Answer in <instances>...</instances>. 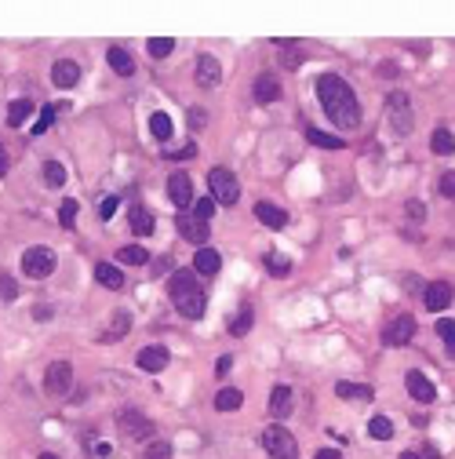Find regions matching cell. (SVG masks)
Listing matches in <instances>:
<instances>
[{
	"label": "cell",
	"mask_w": 455,
	"mask_h": 459,
	"mask_svg": "<svg viewBox=\"0 0 455 459\" xmlns=\"http://www.w3.org/2000/svg\"><path fill=\"white\" fill-rule=\"evenodd\" d=\"M146 48H150L153 59H168V55L175 51V41H172V36H150V44H146Z\"/></svg>",
	"instance_id": "cell-36"
},
{
	"label": "cell",
	"mask_w": 455,
	"mask_h": 459,
	"mask_svg": "<svg viewBox=\"0 0 455 459\" xmlns=\"http://www.w3.org/2000/svg\"><path fill=\"white\" fill-rule=\"evenodd\" d=\"M430 150H433L437 157H448V153H455V135L448 132V128H437V132L430 135Z\"/></svg>",
	"instance_id": "cell-27"
},
{
	"label": "cell",
	"mask_w": 455,
	"mask_h": 459,
	"mask_svg": "<svg viewBox=\"0 0 455 459\" xmlns=\"http://www.w3.org/2000/svg\"><path fill=\"white\" fill-rule=\"evenodd\" d=\"M368 434L375 437V441H390V437H393V423H390L386 416H375L372 423H368Z\"/></svg>",
	"instance_id": "cell-35"
},
{
	"label": "cell",
	"mask_w": 455,
	"mask_h": 459,
	"mask_svg": "<svg viewBox=\"0 0 455 459\" xmlns=\"http://www.w3.org/2000/svg\"><path fill=\"white\" fill-rule=\"evenodd\" d=\"M59 223H62V226H73V223H77V200H62Z\"/></svg>",
	"instance_id": "cell-39"
},
{
	"label": "cell",
	"mask_w": 455,
	"mask_h": 459,
	"mask_svg": "<svg viewBox=\"0 0 455 459\" xmlns=\"http://www.w3.org/2000/svg\"><path fill=\"white\" fill-rule=\"evenodd\" d=\"M437 336L444 339L448 357H455V321H451V317H441V321H437Z\"/></svg>",
	"instance_id": "cell-34"
},
{
	"label": "cell",
	"mask_w": 455,
	"mask_h": 459,
	"mask_svg": "<svg viewBox=\"0 0 455 459\" xmlns=\"http://www.w3.org/2000/svg\"><path fill=\"white\" fill-rule=\"evenodd\" d=\"M400 459H426V455H419V452H405V455H400Z\"/></svg>",
	"instance_id": "cell-55"
},
{
	"label": "cell",
	"mask_w": 455,
	"mask_h": 459,
	"mask_svg": "<svg viewBox=\"0 0 455 459\" xmlns=\"http://www.w3.org/2000/svg\"><path fill=\"white\" fill-rule=\"evenodd\" d=\"M306 139L314 142V146H321V150H342V139L321 132V128H306Z\"/></svg>",
	"instance_id": "cell-33"
},
{
	"label": "cell",
	"mask_w": 455,
	"mask_h": 459,
	"mask_svg": "<svg viewBox=\"0 0 455 459\" xmlns=\"http://www.w3.org/2000/svg\"><path fill=\"white\" fill-rule=\"evenodd\" d=\"M437 190H441L448 200H455V172H444L441 182H437Z\"/></svg>",
	"instance_id": "cell-43"
},
{
	"label": "cell",
	"mask_w": 455,
	"mask_h": 459,
	"mask_svg": "<svg viewBox=\"0 0 455 459\" xmlns=\"http://www.w3.org/2000/svg\"><path fill=\"white\" fill-rule=\"evenodd\" d=\"M175 223H178V233L186 237V241H193V245H204V241H208V223H204V219H197V215H178Z\"/></svg>",
	"instance_id": "cell-17"
},
{
	"label": "cell",
	"mask_w": 455,
	"mask_h": 459,
	"mask_svg": "<svg viewBox=\"0 0 455 459\" xmlns=\"http://www.w3.org/2000/svg\"><path fill=\"white\" fill-rule=\"evenodd\" d=\"M423 303H426V310H448V303H451V285H448V281H430V285L423 288Z\"/></svg>",
	"instance_id": "cell-16"
},
{
	"label": "cell",
	"mask_w": 455,
	"mask_h": 459,
	"mask_svg": "<svg viewBox=\"0 0 455 459\" xmlns=\"http://www.w3.org/2000/svg\"><path fill=\"white\" fill-rule=\"evenodd\" d=\"M193 153H197V146H193V142H190V146H182V150H168V157H172V160H182V157H193Z\"/></svg>",
	"instance_id": "cell-48"
},
{
	"label": "cell",
	"mask_w": 455,
	"mask_h": 459,
	"mask_svg": "<svg viewBox=\"0 0 455 459\" xmlns=\"http://www.w3.org/2000/svg\"><path fill=\"white\" fill-rule=\"evenodd\" d=\"M150 132H153V139H160V142H172L175 124H172L168 114H153V117H150Z\"/></svg>",
	"instance_id": "cell-31"
},
{
	"label": "cell",
	"mask_w": 455,
	"mask_h": 459,
	"mask_svg": "<svg viewBox=\"0 0 455 459\" xmlns=\"http://www.w3.org/2000/svg\"><path fill=\"white\" fill-rule=\"evenodd\" d=\"M117 263H124V266H146V263H150V252L139 248V245H124L117 252Z\"/></svg>",
	"instance_id": "cell-29"
},
{
	"label": "cell",
	"mask_w": 455,
	"mask_h": 459,
	"mask_svg": "<svg viewBox=\"0 0 455 459\" xmlns=\"http://www.w3.org/2000/svg\"><path fill=\"white\" fill-rule=\"evenodd\" d=\"M208 186H211V200L215 205H237V197H241V182L230 168H211L208 172Z\"/></svg>",
	"instance_id": "cell-2"
},
{
	"label": "cell",
	"mask_w": 455,
	"mask_h": 459,
	"mask_svg": "<svg viewBox=\"0 0 455 459\" xmlns=\"http://www.w3.org/2000/svg\"><path fill=\"white\" fill-rule=\"evenodd\" d=\"M95 281H99L102 288H109V292H117V288H124V273H120L113 263H99V266H95Z\"/></svg>",
	"instance_id": "cell-23"
},
{
	"label": "cell",
	"mask_w": 455,
	"mask_h": 459,
	"mask_svg": "<svg viewBox=\"0 0 455 459\" xmlns=\"http://www.w3.org/2000/svg\"><path fill=\"white\" fill-rule=\"evenodd\" d=\"M230 369H233V357H230V354H223V357L215 361V376H218V379L230 376Z\"/></svg>",
	"instance_id": "cell-45"
},
{
	"label": "cell",
	"mask_w": 455,
	"mask_h": 459,
	"mask_svg": "<svg viewBox=\"0 0 455 459\" xmlns=\"http://www.w3.org/2000/svg\"><path fill=\"white\" fill-rule=\"evenodd\" d=\"M172 270V259L168 255H160V259H153V273H168Z\"/></svg>",
	"instance_id": "cell-49"
},
{
	"label": "cell",
	"mask_w": 455,
	"mask_h": 459,
	"mask_svg": "<svg viewBox=\"0 0 455 459\" xmlns=\"http://www.w3.org/2000/svg\"><path fill=\"white\" fill-rule=\"evenodd\" d=\"M117 427H120V434L127 437V441H146V437H153V419L135 412V409H124L117 416Z\"/></svg>",
	"instance_id": "cell-3"
},
{
	"label": "cell",
	"mask_w": 455,
	"mask_h": 459,
	"mask_svg": "<svg viewBox=\"0 0 455 459\" xmlns=\"http://www.w3.org/2000/svg\"><path fill=\"white\" fill-rule=\"evenodd\" d=\"M255 219H259L262 226H270V230H284L288 226V212L277 208V205H270V200H259V205H255Z\"/></svg>",
	"instance_id": "cell-18"
},
{
	"label": "cell",
	"mask_w": 455,
	"mask_h": 459,
	"mask_svg": "<svg viewBox=\"0 0 455 459\" xmlns=\"http://www.w3.org/2000/svg\"><path fill=\"white\" fill-rule=\"evenodd\" d=\"M241 405H244V394L233 390V387H223V390L215 394V409H218V412H237Z\"/></svg>",
	"instance_id": "cell-26"
},
{
	"label": "cell",
	"mask_w": 455,
	"mask_h": 459,
	"mask_svg": "<svg viewBox=\"0 0 455 459\" xmlns=\"http://www.w3.org/2000/svg\"><path fill=\"white\" fill-rule=\"evenodd\" d=\"M51 124H55V106H44V109H41V121L33 124V135H44Z\"/></svg>",
	"instance_id": "cell-38"
},
{
	"label": "cell",
	"mask_w": 455,
	"mask_h": 459,
	"mask_svg": "<svg viewBox=\"0 0 455 459\" xmlns=\"http://www.w3.org/2000/svg\"><path fill=\"white\" fill-rule=\"evenodd\" d=\"M193 77H197V84H200V88H215L218 81H223V62H218L215 55H200Z\"/></svg>",
	"instance_id": "cell-12"
},
{
	"label": "cell",
	"mask_w": 455,
	"mask_h": 459,
	"mask_svg": "<svg viewBox=\"0 0 455 459\" xmlns=\"http://www.w3.org/2000/svg\"><path fill=\"white\" fill-rule=\"evenodd\" d=\"M73 387V364L69 361H51L44 372V390L48 394H66Z\"/></svg>",
	"instance_id": "cell-8"
},
{
	"label": "cell",
	"mask_w": 455,
	"mask_h": 459,
	"mask_svg": "<svg viewBox=\"0 0 455 459\" xmlns=\"http://www.w3.org/2000/svg\"><path fill=\"white\" fill-rule=\"evenodd\" d=\"M168 197L175 200L178 208L197 205V200H193V179H190L186 172H172V179H168Z\"/></svg>",
	"instance_id": "cell-9"
},
{
	"label": "cell",
	"mask_w": 455,
	"mask_h": 459,
	"mask_svg": "<svg viewBox=\"0 0 455 459\" xmlns=\"http://www.w3.org/2000/svg\"><path fill=\"white\" fill-rule=\"evenodd\" d=\"M317 95H321L324 114L332 117V124H335V128L350 132V128H357V124H360V106H357V95H354V88L346 84L342 77H335V73H324V77L317 81Z\"/></svg>",
	"instance_id": "cell-1"
},
{
	"label": "cell",
	"mask_w": 455,
	"mask_h": 459,
	"mask_svg": "<svg viewBox=\"0 0 455 459\" xmlns=\"http://www.w3.org/2000/svg\"><path fill=\"white\" fill-rule=\"evenodd\" d=\"M314 459H339V452H335V448H321Z\"/></svg>",
	"instance_id": "cell-52"
},
{
	"label": "cell",
	"mask_w": 455,
	"mask_h": 459,
	"mask_svg": "<svg viewBox=\"0 0 455 459\" xmlns=\"http://www.w3.org/2000/svg\"><path fill=\"white\" fill-rule=\"evenodd\" d=\"M175 306H178V314H182V317L200 321V317H204L208 299H204V292H200V288H193V292H186V296H178V299H175Z\"/></svg>",
	"instance_id": "cell-15"
},
{
	"label": "cell",
	"mask_w": 455,
	"mask_h": 459,
	"mask_svg": "<svg viewBox=\"0 0 455 459\" xmlns=\"http://www.w3.org/2000/svg\"><path fill=\"white\" fill-rule=\"evenodd\" d=\"M44 182H48V186H62V182H66V168H62L59 160H48L44 164Z\"/></svg>",
	"instance_id": "cell-37"
},
{
	"label": "cell",
	"mask_w": 455,
	"mask_h": 459,
	"mask_svg": "<svg viewBox=\"0 0 455 459\" xmlns=\"http://www.w3.org/2000/svg\"><path fill=\"white\" fill-rule=\"evenodd\" d=\"M55 252L51 248H44V245H33V248H26L22 252V273L26 278H48V273L55 270Z\"/></svg>",
	"instance_id": "cell-4"
},
{
	"label": "cell",
	"mask_w": 455,
	"mask_h": 459,
	"mask_svg": "<svg viewBox=\"0 0 455 459\" xmlns=\"http://www.w3.org/2000/svg\"><path fill=\"white\" fill-rule=\"evenodd\" d=\"M33 317H36V321H51V306H44V303L33 306Z\"/></svg>",
	"instance_id": "cell-50"
},
{
	"label": "cell",
	"mask_w": 455,
	"mask_h": 459,
	"mask_svg": "<svg viewBox=\"0 0 455 459\" xmlns=\"http://www.w3.org/2000/svg\"><path fill=\"white\" fill-rule=\"evenodd\" d=\"M405 212L415 219V223H423V219H426V205H423V200H408V205H405Z\"/></svg>",
	"instance_id": "cell-44"
},
{
	"label": "cell",
	"mask_w": 455,
	"mask_h": 459,
	"mask_svg": "<svg viewBox=\"0 0 455 459\" xmlns=\"http://www.w3.org/2000/svg\"><path fill=\"white\" fill-rule=\"evenodd\" d=\"M8 175V153H4V146H0V179Z\"/></svg>",
	"instance_id": "cell-53"
},
{
	"label": "cell",
	"mask_w": 455,
	"mask_h": 459,
	"mask_svg": "<svg viewBox=\"0 0 455 459\" xmlns=\"http://www.w3.org/2000/svg\"><path fill=\"white\" fill-rule=\"evenodd\" d=\"M51 81L59 84L62 91H69V88H77L80 84V66L73 62V59H59L51 66Z\"/></svg>",
	"instance_id": "cell-14"
},
{
	"label": "cell",
	"mask_w": 455,
	"mask_h": 459,
	"mask_svg": "<svg viewBox=\"0 0 455 459\" xmlns=\"http://www.w3.org/2000/svg\"><path fill=\"white\" fill-rule=\"evenodd\" d=\"M193 215H197V219H204V223H208V219L215 215V200H211V197H200L197 205H193Z\"/></svg>",
	"instance_id": "cell-40"
},
{
	"label": "cell",
	"mask_w": 455,
	"mask_h": 459,
	"mask_svg": "<svg viewBox=\"0 0 455 459\" xmlns=\"http://www.w3.org/2000/svg\"><path fill=\"white\" fill-rule=\"evenodd\" d=\"M29 114H33V102H29V99H15V102L8 106V124H11V128L26 124V121H29Z\"/></svg>",
	"instance_id": "cell-32"
},
{
	"label": "cell",
	"mask_w": 455,
	"mask_h": 459,
	"mask_svg": "<svg viewBox=\"0 0 455 459\" xmlns=\"http://www.w3.org/2000/svg\"><path fill=\"white\" fill-rule=\"evenodd\" d=\"M262 448H266L273 459H295V455H299L295 437H291L284 427H270V430L262 434Z\"/></svg>",
	"instance_id": "cell-6"
},
{
	"label": "cell",
	"mask_w": 455,
	"mask_h": 459,
	"mask_svg": "<svg viewBox=\"0 0 455 459\" xmlns=\"http://www.w3.org/2000/svg\"><path fill=\"white\" fill-rule=\"evenodd\" d=\"M251 99L259 102V106L277 102L281 99V81L273 77V73H259V77H255V88H251Z\"/></svg>",
	"instance_id": "cell-11"
},
{
	"label": "cell",
	"mask_w": 455,
	"mask_h": 459,
	"mask_svg": "<svg viewBox=\"0 0 455 459\" xmlns=\"http://www.w3.org/2000/svg\"><path fill=\"white\" fill-rule=\"evenodd\" d=\"M109 452H113L109 445H99V448H95V455H99V459H109Z\"/></svg>",
	"instance_id": "cell-54"
},
{
	"label": "cell",
	"mask_w": 455,
	"mask_h": 459,
	"mask_svg": "<svg viewBox=\"0 0 455 459\" xmlns=\"http://www.w3.org/2000/svg\"><path fill=\"white\" fill-rule=\"evenodd\" d=\"M302 62V51H288L284 55V66H299Z\"/></svg>",
	"instance_id": "cell-51"
},
{
	"label": "cell",
	"mask_w": 455,
	"mask_h": 459,
	"mask_svg": "<svg viewBox=\"0 0 455 459\" xmlns=\"http://www.w3.org/2000/svg\"><path fill=\"white\" fill-rule=\"evenodd\" d=\"M266 266H270V273H288V270H291V263L284 259V255H277V252L266 255Z\"/></svg>",
	"instance_id": "cell-41"
},
{
	"label": "cell",
	"mask_w": 455,
	"mask_h": 459,
	"mask_svg": "<svg viewBox=\"0 0 455 459\" xmlns=\"http://www.w3.org/2000/svg\"><path fill=\"white\" fill-rule=\"evenodd\" d=\"M127 328H132V314H127V310H117L113 321H109L106 332H102V343H120L127 336Z\"/></svg>",
	"instance_id": "cell-20"
},
{
	"label": "cell",
	"mask_w": 455,
	"mask_h": 459,
	"mask_svg": "<svg viewBox=\"0 0 455 459\" xmlns=\"http://www.w3.org/2000/svg\"><path fill=\"white\" fill-rule=\"evenodd\" d=\"M251 324H255V310L248 303H241V306H237V314H233V321H230V332L233 336H244Z\"/></svg>",
	"instance_id": "cell-30"
},
{
	"label": "cell",
	"mask_w": 455,
	"mask_h": 459,
	"mask_svg": "<svg viewBox=\"0 0 455 459\" xmlns=\"http://www.w3.org/2000/svg\"><path fill=\"white\" fill-rule=\"evenodd\" d=\"M335 394L346 397V401H372V397H375L372 387H360V383H346V379L335 383Z\"/></svg>",
	"instance_id": "cell-24"
},
{
	"label": "cell",
	"mask_w": 455,
	"mask_h": 459,
	"mask_svg": "<svg viewBox=\"0 0 455 459\" xmlns=\"http://www.w3.org/2000/svg\"><path fill=\"white\" fill-rule=\"evenodd\" d=\"M405 387H408L412 401H419V405H433V401H437V387H433L423 372H408V376H405Z\"/></svg>",
	"instance_id": "cell-10"
},
{
	"label": "cell",
	"mask_w": 455,
	"mask_h": 459,
	"mask_svg": "<svg viewBox=\"0 0 455 459\" xmlns=\"http://www.w3.org/2000/svg\"><path fill=\"white\" fill-rule=\"evenodd\" d=\"M127 226H132L139 237H150L153 233V215L146 212L142 205H132V212H127Z\"/></svg>",
	"instance_id": "cell-22"
},
{
	"label": "cell",
	"mask_w": 455,
	"mask_h": 459,
	"mask_svg": "<svg viewBox=\"0 0 455 459\" xmlns=\"http://www.w3.org/2000/svg\"><path fill=\"white\" fill-rule=\"evenodd\" d=\"M218 266H223V255L211 252V248H200V252L193 255V270H197V273H204V278L218 273Z\"/></svg>",
	"instance_id": "cell-21"
},
{
	"label": "cell",
	"mask_w": 455,
	"mask_h": 459,
	"mask_svg": "<svg viewBox=\"0 0 455 459\" xmlns=\"http://www.w3.org/2000/svg\"><path fill=\"white\" fill-rule=\"evenodd\" d=\"M168 361H172V354L164 350V346H142V350H139V369L150 372V376L164 372V369H168Z\"/></svg>",
	"instance_id": "cell-13"
},
{
	"label": "cell",
	"mask_w": 455,
	"mask_h": 459,
	"mask_svg": "<svg viewBox=\"0 0 455 459\" xmlns=\"http://www.w3.org/2000/svg\"><path fill=\"white\" fill-rule=\"evenodd\" d=\"M193 288H197V281H193V270H175V273H172V281H168L172 299L186 296V292H193Z\"/></svg>",
	"instance_id": "cell-25"
},
{
	"label": "cell",
	"mask_w": 455,
	"mask_h": 459,
	"mask_svg": "<svg viewBox=\"0 0 455 459\" xmlns=\"http://www.w3.org/2000/svg\"><path fill=\"white\" fill-rule=\"evenodd\" d=\"M41 459H59V455H55V452H44V455H41Z\"/></svg>",
	"instance_id": "cell-56"
},
{
	"label": "cell",
	"mask_w": 455,
	"mask_h": 459,
	"mask_svg": "<svg viewBox=\"0 0 455 459\" xmlns=\"http://www.w3.org/2000/svg\"><path fill=\"white\" fill-rule=\"evenodd\" d=\"M291 409H295V394H291V387H273L270 394V412L277 419H288Z\"/></svg>",
	"instance_id": "cell-19"
},
{
	"label": "cell",
	"mask_w": 455,
	"mask_h": 459,
	"mask_svg": "<svg viewBox=\"0 0 455 459\" xmlns=\"http://www.w3.org/2000/svg\"><path fill=\"white\" fill-rule=\"evenodd\" d=\"M0 296H4V299H15V296H18V285H15L11 278H0Z\"/></svg>",
	"instance_id": "cell-47"
},
{
	"label": "cell",
	"mask_w": 455,
	"mask_h": 459,
	"mask_svg": "<svg viewBox=\"0 0 455 459\" xmlns=\"http://www.w3.org/2000/svg\"><path fill=\"white\" fill-rule=\"evenodd\" d=\"M146 459H172V445L168 441H153L146 448Z\"/></svg>",
	"instance_id": "cell-42"
},
{
	"label": "cell",
	"mask_w": 455,
	"mask_h": 459,
	"mask_svg": "<svg viewBox=\"0 0 455 459\" xmlns=\"http://www.w3.org/2000/svg\"><path fill=\"white\" fill-rule=\"evenodd\" d=\"M109 66H113L120 77H135V59L124 48H109Z\"/></svg>",
	"instance_id": "cell-28"
},
{
	"label": "cell",
	"mask_w": 455,
	"mask_h": 459,
	"mask_svg": "<svg viewBox=\"0 0 455 459\" xmlns=\"http://www.w3.org/2000/svg\"><path fill=\"white\" fill-rule=\"evenodd\" d=\"M386 114H390V124H393V132L397 135H412V102L405 91H390V99H386Z\"/></svg>",
	"instance_id": "cell-5"
},
{
	"label": "cell",
	"mask_w": 455,
	"mask_h": 459,
	"mask_svg": "<svg viewBox=\"0 0 455 459\" xmlns=\"http://www.w3.org/2000/svg\"><path fill=\"white\" fill-rule=\"evenodd\" d=\"M412 336H415V321L408 314H397L382 324V343L386 346H405V343H412Z\"/></svg>",
	"instance_id": "cell-7"
},
{
	"label": "cell",
	"mask_w": 455,
	"mask_h": 459,
	"mask_svg": "<svg viewBox=\"0 0 455 459\" xmlns=\"http://www.w3.org/2000/svg\"><path fill=\"white\" fill-rule=\"evenodd\" d=\"M113 212H117V197H102V200H99V215H102V219H109Z\"/></svg>",
	"instance_id": "cell-46"
}]
</instances>
